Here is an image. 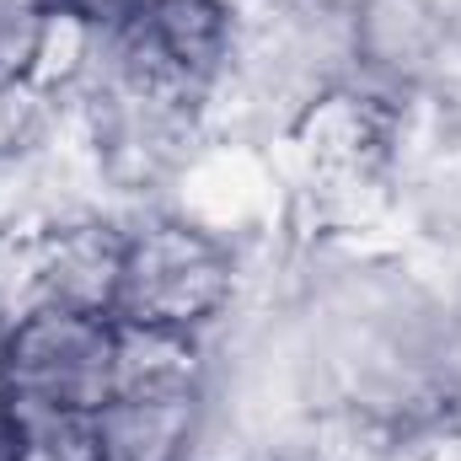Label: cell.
I'll use <instances>...</instances> for the list:
<instances>
[{"instance_id":"obj_12","label":"cell","mask_w":461,"mask_h":461,"mask_svg":"<svg viewBox=\"0 0 461 461\" xmlns=\"http://www.w3.org/2000/svg\"><path fill=\"white\" fill-rule=\"evenodd\" d=\"M5 344H11V317L0 312V392H5Z\"/></svg>"},{"instance_id":"obj_6","label":"cell","mask_w":461,"mask_h":461,"mask_svg":"<svg viewBox=\"0 0 461 461\" xmlns=\"http://www.w3.org/2000/svg\"><path fill=\"white\" fill-rule=\"evenodd\" d=\"M118 392H199L194 333L118 322Z\"/></svg>"},{"instance_id":"obj_10","label":"cell","mask_w":461,"mask_h":461,"mask_svg":"<svg viewBox=\"0 0 461 461\" xmlns=\"http://www.w3.org/2000/svg\"><path fill=\"white\" fill-rule=\"evenodd\" d=\"M27 451V413L11 392H0V461H22Z\"/></svg>"},{"instance_id":"obj_4","label":"cell","mask_w":461,"mask_h":461,"mask_svg":"<svg viewBox=\"0 0 461 461\" xmlns=\"http://www.w3.org/2000/svg\"><path fill=\"white\" fill-rule=\"evenodd\" d=\"M123 241L108 226H59L49 230L32 252H27V295L16 306L38 312V306H65V312H108L113 317L118 274H123Z\"/></svg>"},{"instance_id":"obj_2","label":"cell","mask_w":461,"mask_h":461,"mask_svg":"<svg viewBox=\"0 0 461 461\" xmlns=\"http://www.w3.org/2000/svg\"><path fill=\"white\" fill-rule=\"evenodd\" d=\"M118 76L145 103L199 97L230 54L226 0H140L118 27L103 32Z\"/></svg>"},{"instance_id":"obj_11","label":"cell","mask_w":461,"mask_h":461,"mask_svg":"<svg viewBox=\"0 0 461 461\" xmlns=\"http://www.w3.org/2000/svg\"><path fill=\"white\" fill-rule=\"evenodd\" d=\"M140 0H70V11L81 16V22H92L97 32H108V27H118L129 11H134Z\"/></svg>"},{"instance_id":"obj_5","label":"cell","mask_w":461,"mask_h":461,"mask_svg":"<svg viewBox=\"0 0 461 461\" xmlns=\"http://www.w3.org/2000/svg\"><path fill=\"white\" fill-rule=\"evenodd\" d=\"M199 392H118L97 408L103 461H177L194 435Z\"/></svg>"},{"instance_id":"obj_7","label":"cell","mask_w":461,"mask_h":461,"mask_svg":"<svg viewBox=\"0 0 461 461\" xmlns=\"http://www.w3.org/2000/svg\"><path fill=\"white\" fill-rule=\"evenodd\" d=\"M70 0H0V76H38Z\"/></svg>"},{"instance_id":"obj_8","label":"cell","mask_w":461,"mask_h":461,"mask_svg":"<svg viewBox=\"0 0 461 461\" xmlns=\"http://www.w3.org/2000/svg\"><path fill=\"white\" fill-rule=\"evenodd\" d=\"M22 413H27L22 461H103L97 413H65V408H22Z\"/></svg>"},{"instance_id":"obj_3","label":"cell","mask_w":461,"mask_h":461,"mask_svg":"<svg viewBox=\"0 0 461 461\" xmlns=\"http://www.w3.org/2000/svg\"><path fill=\"white\" fill-rule=\"evenodd\" d=\"M230 301V258L188 226H150L123 241L113 322L194 333Z\"/></svg>"},{"instance_id":"obj_9","label":"cell","mask_w":461,"mask_h":461,"mask_svg":"<svg viewBox=\"0 0 461 461\" xmlns=\"http://www.w3.org/2000/svg\"><path fill=\"white\" fill-rule=\"evenodd\" d=\"M43 123V86L32 76H0V156L22 150Z\"/></svg>"},{"instance_id":"obj_1","label":"cell","mask_w":461,"mask_h":461,"mask_svg":"<svg viewBox=\"0 0 461 461\" xmlns=\"http://www.w3.org/2000/svg\"><path fill=\"white\" fill-rule=\"evenodd\" d=\"M5 392L22 408L97 413L118 392V322L108 312L38 306L11 317Z\"/></svg>"}]
</instances>
